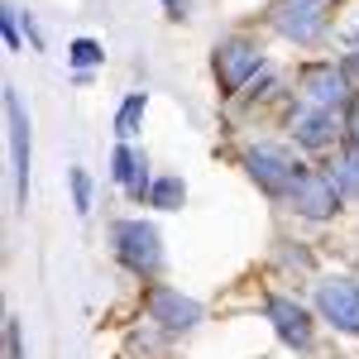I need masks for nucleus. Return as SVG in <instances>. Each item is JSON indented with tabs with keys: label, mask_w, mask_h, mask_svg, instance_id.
I'll use <instances>...</instances> for the list:
<instances>
[{
	"label": "nucleus",
	"mask_w": 359,
	"mask_h": 359,
	"mask_svg": "<svg viewBox=\"0 0 359 359\" xmlns=\"http://www.w3.org/2000/svg\"><path fill=\"white\" fill-rule=\"evenodd\" d=\"M111 240H115V259L135 278L149 283V278L163 273V245H158V230L149 221H120L111 230Z\"/></svg>",
	"instance_id": "obj_1"
},
{
	"label": "nucleus",
	"mask_w": 359,
	"mask_h": 359,
	"mask_svg": "<svg viewBox=\"0 0 359 359\" xmlns=\"http://www.w3.org/2000/svg\"><path fill=\"white\" fill-rule=\"evenodd\" d=\"M245 172L259 182V192L287 201V192H292L297 177H302V163H297L283 144H254V149H245Z\"/></svg>",
	"instance_id": "obj_2"
},
{
	"label": "nucleus",
	"mask_w": 359,
	"mask_h": 359,
	"mask_svg": "<svg viewBox=\"0 0 359 359\" xmlns=\"http://www.w3.org/2000/svg\"><path fill=\"white\" fill-rule=\"evenodd\" d=\"M211 67H216V82H221V96H240L249 86L254 72H264V53H259V43L254 39H221L216 43V57H211Z\"/></svg>",
	"instance_id": "obj_3"
},
{
	"label": "nucleus",
	"mask_w": 359,
	"mask_h": 359,
	"mask_svg": "<svg viewBox=\"0 0 359 359\" xmlns=\"http://www.w3.org/2000/svg\"><path fill=\"white\" fill-rule=\"evenodd\" d=\"M297 101L321 106V111H345L355 101L350 96V72L340 62H306L302 77H297Z\"/></svg>",
	"instance_id": "obj_4"
},
{
	"label": "nucleus",
	"mask_w": 359,
	"mask_h": 359,
	"mask_svg": "<svg viewBox=\"0 0 359 359\" xmlns=\"http://www.w3.org/2000/svg\"><path fill=\"white\" fill-rule=\"evenodd\" d=\"M269 25H273L287 43L311 48V43L326 34V10H321V0H278L273 10H269Z\"/></svg>",
	"instance_id": "obj_5"
},
{
	"label": "nucleus",
	"mask_w": 359,
	"mask_h": 359,
	"mask_svg": "<svg viewBox=\"0 0 359 359\" xmlns=\"http://www.w3.org/2000/svg\"><path fill=\"white\" fill-rule=\"evenodd\" d=\"M316 311L335 331L359 340V278H321L316 283Z\"/></svg>",
	"instance_id": "obj_6"
},
{
	"label": "nucleus",
	"mask_w": 359,
	"mask_h": 359,
	"mask_svg": "<svg viewBox=\"0 0 359 359\" xmlns=\"http://www.w3.org/2000/svg\"><path fill=\"white\" fill-rule=\"evenodd\" d=\"M340 201L345 196L335 192L331 172H321V168H302V177H297V187L287 192V206L306 216V221H331L335 211H340Z\"/></svg>",
	"instance_id": "obj_7"
},
{
	"label": "nucleus",
	"mask_w": 359,
	"mask_h": 359,
	"mask_svg": "<svg viewBox=\"0 0 359 359\" xmlns=\"http://www.w3.org/2000/svg\"><path fill=\"white\" fill-rule=\"evenodd\" d=\"M144 306H149V321L168 335H182V331H196V326H201V302L182 297L177 287H163V283L149 287Z\"/></svg>",
	"instance_id": "obj_8"
},
{
	"label": "nucleus",
	"mask_w": 359,
	"mask_h": 359,
	"mask_svg": "<svg viewBox=\"0 0 359 359\" xmlns=\"http://www.w3.org/2000/svg\"><path fill=\"white\" fill-rule=\"evenodd\" d=\"M264 316L273 321L278 340L287 345V350H311V311H306L297 297H283V292H273V297H264Z\"/></svg>",
	"instance_id": "obj_9"
},
{
	"label": "nucleus",
	"mask_w": 359,
	"mask_h": 359,
	"mask_svg": "<svg viewBox=\"0 0 359 359\" xmlns=\"http://www.w3.org/2000/svg\"><path fill=\"white\" fill-rule=\"evenodd\" d=\"M287 130H292V139H297L302 149H331L335 135L345 130V120H340L335 111H321V106L297 101V106H292V115H287Z\"/></svg>",
	"instance_id": "obj_10"
},
{
	"label": "nucleus",
	"mask_w": 359,
	"mask_h": 359,
	"mask_svg": "<svg viewBox=\"0 0 359 359\" xmlns=\"http://www.w3.org/2000/svg\"><path fill=\"white\" fill-rule=\"evenodd\" d=\"M5 120H10V158H15V196L25 201L29 192V115L15 96V86H5Z\"/></svg>",
	"instance_id": "obj_11"
},
{
	"label": "nucleus",
	"mask_w": 359,
	"mask_h": 359,
	"mask_svg": "<svg viewBox=\"0 0 359 359\" xmlns=\"http://www.w3.org/2000/svg\"><path fill=\"white\" fill-rule=\"evenodd\" d=\"M111 177L125 187V192L135 196V201H149V187H154V177H149V163L139 158L130 144H120L111 154Z\"/></svg>",
	"instance_id": "obj_12"
},
{
	"label": "nucleus",
	"mask_w": 359,
	"mask_h": 359,
	"mask_svg": "<svg viewBox=\"0 0 359 359\" xmlns=\"http://www.w3.org/2000/svg\"><path fill=\"white\" fill-rule=\"evenodd\" d=\"M331 172V182H335V192L345 196V201H359V149L350 144V149H340L335 154V163L326 168Z\"/></svg>",
	"instance_id": "obj_13"
},
{
	"label": "nucleus",
	"mask_w": 359,
	"mask_h": 359,
	"mask_svg": "<svg viewBox=\"0 0 359 359\" xmlns=\"http://www.w3.org/2000/svg\"><path fill=\"white\" fill-rule=\"evenodd\" d=\"M144 106H149V96H144V91H135V96H125V106H120V115H115V135H120V144H130V139L139 135V120H144Z\"/></svg>",
	"instance_id": "obj_14"
},
{
	"label": "nucleus",
	"mask_w": 359,
	"mask_h": 359,
	"mask_svg": "<svg viewBox=\"0 0 359 359\" xmlns=\"http://www.w3.org/2000/svg\"><path fill=\"white\" fill-rule=\"evenodd\" d=\"M182 201H187L182 177H154V187H149V206H158V211H177Z\"/></svg>",
	"instance_id": "obj_15"
},
{
	"label": "nucleus",
	"mask_w": 359,
	"mask_h": 359,
	"mask_svg": "<svg viewBox=\"0 0 359 359\" xmlns=\"http://www.w3.org/2000/svg\"><path fill=\"white\" fill-rule=\"evenodd\" d=\"M67 182H72V206H77V216H86V211H91V177H86L82 168H72Z\"/></svg>",
	"instance_id": "obj_16"
},
{
	"label": "nucleus",
	"mask_w": 359,
	"mask_h": 359,
	"mask_svg": "<svg viewBox=\"0 0 359 359\" xmlns=\"http://www.w3.org/2000/svg\"><path fill=\"white\" fill-rule=\"evenodd\" d=\"M101 43H96V39H77V43H72V48H67V62H72V67H91V62H101Z\"/></svg>",
	"instance_id": "obj_17"
},
{
	"label": "nucleus",
	"mask_w": 359,
	"mask_h": 359,
	"mask_svg": "<svg viewBox=\"0 0 359 359\" xmlns=\"http://www.w3.org/2000/svg\"><path fill=\"white\" fill-rule=\"evenodd\" d=\"M0 29H5V43L20 48V15H15L10 5H5V15H0Z\"/></svg>",
	"instance_id": "obj_18"
},
{
	"label": "nucleus",
	"mask_w": 359,
	"mask_h": 359,
	"mask_svg": "<svg viewBox=\"0 0 359 359\" xmlns=\"http://www.w3.org/2000/svg\"><path fill=\"white\" fill-rule=\"evenodd\" d=\"M5 359H25L20 355V326H15V316L5 321Z\"/></svg>",
	"instance_id": "obj_19"
},
{
	"label": "nucleus",
	"mask_w": 359,
	"mask_h": 359,
	"mask_svg": "<svg viewBox=\"0 0 359 359\" xmlns=\"http://www.w3.org/2000/svg\"><path fill=\"white\" fill-rule=\"evenodd\" d=\"M345 135H350V144L359 149V96L345 106Z\"/></svg>",
	"instance_id": "obj_20"
},
{
	"label": "nucleus",
	"mask_w": 359,
	"mask_h": 359,
	"mask_svg": "<svg viewBox=\"0 0 359 359\" xmlns=\"http://www.w3.org/2000/svg\"><path fill=\"white\" fill-rule=\"evenodd\" d=\"M163 10L172 20H187V10H192V0H163Z\"/></svg>",
	"instance_id": "obj_21"
},
{
	"label": "nucleus",
	"mask_w": 359,
	"mask_h": 359,
	"mask_svg": "<svg viewBox=\"0 0 359 359\" xmlns=\"http://www.w3.org/2000/svg\"><path fill=\"white\" fill-rule=\"evenodd\" d=\"M355 72H359V48H355Z\"/></svg>",
	"instance_id": "obj_22"
}]
</instances>
